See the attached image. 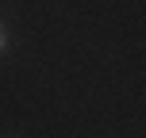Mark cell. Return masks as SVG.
<instances>
[{"instance_id":"obj_1","label":"cell","mask_w":146,"mask_h":138,"mask_svg":"<svg viewBox=\"0 0 146 138\" xmlns=\"http://www.w3.org/2000/svg\"><path fill=\"white\" fill-rule=\"evenodd\" d=\"M4 50H8V31L0 27V54H4Z\"/></svg>"}]
</instances>
